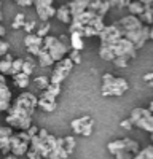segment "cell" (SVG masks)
I'll return each mask as SVG.
<instances>
[{"label":"cell","instance_id":"1","mask_svg":"<svg viewBox=\"0 0 153 159\" xmlns=\"http://www.w3.org/2000/svg\"><path fill=\"white\" fill-rule=\"evenodd\" d=\"M35 110L30 108H26L21 107V105L13 102L11 108L7 111V118H5V123H8V126L11 127H16L19 130H27L29 127H32V115Z\"/></svg>","mask_w":153,"mask_h":159},{"label":"cell","instance_id":"2","mask_svg":"<svg viewBox=\"0 0 153 159\" xmlns=\"http://www.w3.org/2000/svg\"><path fill=\"white\" fill-rule=\"evenodd\" d=\"M42 49L48 51L51 54V57L54 59V62H59L67 56V52H70V45L61 42L59 37L48 35V37H45V43H43Z\"/></svg>","mask_w":153,"mask_h":159},{"label":"cell","instance_id":"3","mask_svg":"<svg viewBox=\"0 0 153 159\" xmlns=\"http://www.w3.org/2000/svg\"><path fill=\"white\" fill-rule=\"evenodd\" d=\"M131 121L134 123L136 127L142 129L148 134H153V111H150L148 108H134L131 111Z\"/></svg>","mask_w":153,"mask_h":159},{"label":"cell","instance_id":"4","mask_svg":"<svg viewBox=\"0 0 153 159\" xmlns=\"http://www.w3.org/2000/svg\"><path fill=\"white\" fill-rule=\"evenodd\" d=\"M107 150L110 154H117L118 151H129L132 154H137L140 151V145L136 140L131 139H118V140H113L107 143Z\"/></svg>","mask_w":153,"mask_h":159},{"label":"cell","instance_id":"5","mask_svg":"<svg viewBox=\"0 0 153 159\" xmlns=\"http://www.w3.org/2000/svg\"><path fill=\"white\" fill-rule=\"evenodd\" d=\"M73 61L69 57V56H66L62 61H59V62H56V67H54V70H53V73H51V78H49V81L53 83V84H61L64 80L67 78V75H69V72L73 69Z\"/></svg>","mask_w":153,"mask_h":159},{"label":"cell","instance_id":"6","mask_svg":"<svg viewBox=\"0 0 153 159\" xmlns=\"http://www.w3.org/2000/svg\"><path fill=\"white\" fill-rule=\"evenodd\" d=\"M102 91H113V89H120V91H128L129 89V84L124 78H117L110 73H105L102 76Z\"/></svg>","mask_w":153,"mask_h":159},{"label":"cell","instance_id":"7","mask_svg":"<svg viewBox=\"0 0 153 159\" xmlns=\"http://www.w3.org/2000/svg\"><path fill=\"white\" fill-rule=\"evenodd\" d=\"M117 25L123 30V32H131V30H140L144 27V22L140 21V18L139 16H134V15H129V16H124V18H121L118 22H117Z\"/></svg>","mask_w":153,"mask_h":159},{"label":"cell","instance_id":"8","mask_svg":"<svg viewBox=\"0 0 153 159\" xmlns=\"http://www.w3.org/2000/svg\"><path fill=\"white\" fill-rule=\"evenodd\" d=\"M10 142H11V153L16 154L18 157L19 156H26V154H27V151L30 150V143L22 142L16 134H13L10 137Z\"/></svg>","mask_w":153,"mask_h":159},{"label":"cell","instance_id":"9","mask_svg":"<svg viewBox=\"0 0 153 159\" xmlns=\"http://www.w3.org/2000/svg\"><path fill=\"white\" fill-rule=\"evenodd\" d=\"M15 103L21 105V107H26V108H30V110H35L38 107V97L32 92H22L19 94L15 100Z\"/></svg>","mask_w":153,"mask_h":159},{"label":"cell","instance_id":"10","mask_svg":"<svg viewBox=\"0 0 153 159\" xmlns=\"http://www.w3.org/2000/svg\"><path fill=\"white\" fill-rule=\"evenodd\" d=\"M56 18H58L61 22L70 25V24L73 22V18H72V13H70L69 5H62V7H59V8H58V13H56Z\"/></svg>","mask_w":153,"mask_h":159},{"label":"cell","instance_id":"11","mask_svg":"<svg viewBox=\"0 0 153 159\" xmlns=\"http://www.w3.org/2000/svg\"><path fill=\"white\" fill-rule=\"evenodd\" d=\"M70 48L72 49H76V51H81L85 48L83 32H72L70 34Z\"/></svg>","mask_w":153,"mask_h":159},{"label":"cell","instance_id":"12","mask_svg":"<svg viewBox=\"0 0 153 159\" xmlns=\"http://www.w3.org/2000/svg\"><path fill=\"white\" fill-rule=\"evenodd\" d=\"M89 121H91V118H89V116H81V118H75V119H72L70 127H72V130H73V134L81 135V129H83V126H85L86 123H89Z\"/></svg>","mask_w":153,"mask_h":159},{"label":"cell","instance_id":"13","mask_svg":"<svg viewBox=\"0 0 153 159\" xmlns=\"http://www.w3.org/2000/svg\"><path fill=\"white\" fill-rule=\"evenodd\" d=\"M45 38L38 37L37 34H27L24 38V45L26 46H43Z\"/></svg>","mask_w":153,"mask_h":159},{"label":"cell","instance_id":"14","mask_svg":"<svg viewBox=\"0 0 153 159\" xmlns=\"http://www.w3.org/2000/svg\"><path fill=\"white\" fill-rule=\"evenodd\" d=\"M99 56H100V59H104V61H112V62L115 61V52L112 51V48L107 43H100Z\"/></svg>","mask_w":153,"mask_h":159},{"label":"cell","instance_id":"15","mask_svg":"<svg viewBox=\"0 0 153 159\" xmlns=\"http://www.w3.org/2000/svg\"><path fill=\"white\" fill-rule=\"evenodd\" d=\"M128 10H129V13L134 16H142L144 11H145V5L142 2H139V0H132L129 3V7H128Z\"/></svg>","mask_w":153,"mask_h":159},{"label":"cell","instance_id":"16","mask_svg":"<svg viewBox=\"0 0 153 159\" xmlns=\"http://www.w3.org/2000/svg\"><path fill=\"white\" fill-rule=\"evenodd\" d=\"M13 81H15V84L18 88L24 89V88L29 86V75H26L24 72H19V73H16L15 76H13Z\"/></svg>","mask_w":153,"mask_h":159},{"label":"cell","instance_id":"17","mask_svg":"<svg viewBox=\"0 0 153 159\" xmlns=\"http://www.w3.org/2000/svg\"><path fill=\"white\" fill-rule=\"evenodd\" d=\"M38 64H40L42 67H51V65L54 64V59L51 57V54H49L48 51L42 49V52H40V56H38Z\"/></svg>","mask_w":153,"mask_h":159},{"label":"cell","instance_id":"18","mask_svg":"<svg viewBox=\"0 0 153 159\" xmlns=\"http://www.w3.org/2000/svg\"><path fill=\"white\" fill-rule=\"evenodd\" d=\"M139 18L145 25H153V8H151V5H145L144 15L139 16Z\"/></svg>","mask_w":153,"mask_h":159},{"label":"cell","instance_id":"19","mask_svg":"<svg viewBox=\"0 0 153 159\" xmlns=\"http://www.w3.org/2000/svg\"><path fill=\"white\" fill-rule=\"evenodd\" d=\"M11 69H13V61H8L5 57L0 59V73L2 75H11Z\"/></svg>","mask_w":153,"mask_h":159},{"label":"cell","instance_id":"20","mask_svg":"<svg viewBox=\"0 0 153 159\" xmlns=\"http://www.w3.org/2000/svg\"><path fill=\"white\" fill-rule=\"evenodd\" d=\"M0 100H7V102H11L13 100L11 91L7 86V83H0Z\"/></svg>","mask_w":153,"mask_h":159},{"label":"cell","instance_id":"21","mask_svg":"<svg viewBox=\"0 0 153 159\" xmlns=\"http://www.w3.org/2000/svg\"><path fill=\"white\" fill-rule=\"evenodd\" d=\"M134 159H153V147L151 145H148V147H145L144 150H140Z\"/></svg>","mask_w":153,"mask_h":159},{"label":"cell","instance_id":"22","mask_svg":"<svg viewBox=\"0 0 153 159\" xmlns=\"http://www.w3.org/2000/svg\"><path fill=\"white\" fill-rule=\"evenodd\" d=\"M34 69H35V62H34V57H27V59H24V65H22V72L26 73V75H32V72H34Z\"/></svg>","mask_w":153,"mask_h":159},{"label":"cell","instance_id":"23","mask_svg":"<svg viewBox=\"0 0 153 159\" xmlns=\"http://www.w3.org/2000/svg\"><path fill=\"white\" fill-rule=\"evenodd\" d=\"M24 24H26V16L22 15V13H18V15L15 16V19H13V22H11V27L15 30H18V29L24 27Z\"/></svg>","mask_w":153,"mask_h":159},{"label":"cell","instance_id":"24","mask_svg":"<svg viewBox=\"0 0 153 159\" xmlns=\"http://www.w3.org/2000/svg\"><path fill=\"white\" fill-rule=\"evenodd\" d=\"M35 10H37V15H38V18L42 19V22H48L49 16H48L46 7H45L43 3H38V5H35Z\"/></svg>","mask_w":153,"mask_h":159},{"label":"cell","instance_id":"25","mask_svg":"<svg viewBox=\"0 0 153 159\" xmlns=\"http://www.w3.org/2000/svg\"><path fill=\"white\" fill-rule=\"evenodd\" d=\"M10 151H11V142H10V137L0 139V153H2L3 156H7Z\"/></svg>","mask_w":153,"mask_h":159},{"label":"cell","instance_id":"26","mask_svg":"<svg viewBox=\"0 0 153 159\" xmlns=\"http://www.w3.org/2000/svg\"><path fill=\"white\" fill-rule=\"evenodd\" d=\"M35 84H37V88L40 89V91H46V88L51 84V81H49L46 76L42 75V76H37L35 78Z\"/></svg>","mask_w":153,"mask_h":159},{"label":"cell","instance_id":"27","mask_svg":"<svg viewBox=\"0 0 153 159\" xmlns=\"http://www.w3.org/2000/svg\"><path fill=\"white\" fill-rule=\"evenodd\" d=\"M38 107H40L42 110H45V111H48V113H51V111H54V110H56L58 105L53 103V102H46V100L38 99Z\"/></svg>","mask_w":153,"mask_h":159},{"label":"cell","instance_id":"28","mask_svg":"<svg viewBox=\"0 0 153 159\" xmlns=\"http://www.w3.org/2000/svg\"><path fill=\"white\" fill-rule=\"evenodd\" d=\"M22 65H24V59H21V57H16L15 61H13V69H11V76H15L16 73L22 72Z\"/></svg>","mask_w":153,"mask_h":159},{"label":"cell","instance_id":"29","mask_svg":"<svg viewBox=\"0 0 153 159\" xmlns=\"http://www.w3.org/2000/svg\"><path fill=\"white\" fill-rule=\"evenodd\" d=\"M89 25H93V27L100 34L102 30H104L105 27H107V25H105V22H104V18H100V16H96V19L91 22V24H89Z\"/></svg>","mask_w":153,"mask_h":159},{"label":"cell","instance_id":"30","mask_svg":"<svg viewBox=\"0 0 153 159\" xmlns=\"http://www.w3.org/2000/svg\"><path fill=\"white\" fill-rule=\"evenodd\" d=\"M64 147H66V150H67V153L70 154L72 151H73V148H75V137L73 135H67V137H64Z\"/></svg>","mask_w":153,"mask_h":159},{"label":"cell","instance_id":"31","mask_svg":"<svg viewBox=\"0 0 153 159\" xmlns=\"http://www.w3.org/2000/svg\"><path fill=\"white\" fill-rule=\"evenodd\" d=\"M112 8V5H110V0H105V2H102V5H100V8L97 10V16H100V18H104L107 13H109V10Z\"/></svg>","mask_w":153,"mask_h":159},{"label":"cell","instance_id":"32","mask_svg":"<svg viewBox=\"0 0 153 159\" xmlns=\"http://www.w3.org/2000/svg\"><path fill=\"white\" fill-rule=\"evenodd\" d=\"M49 30H51V24H49V22H43V24H42V27L37 30V35H38V37H42V38H45V37H48Z\"/></svg>","mask_w":153,"mask_h":159},{"label":"cell","instance_id":"33","mask_svg":"<svg viewBox=\"0 0 153 159\" xmlns=\"http://www.w3.org/2000/svg\"><path fill=\"white\" fill-rule=\"evenodd\" d=\"M83 29H85V24H81L80 21H73L70 25H69V32L72 34V32H83Z\"/></svg>","mask_w":153,"mask_h":159},{"label":"cell","instance_id":"34","mask_svg":"<svg viewBox=\"0 0 153 159\" xmlns=\"http://www.w3.org/2000/svg\"><path fill=\"white\" fill-rule=\"evenodd\" d=\"M93 127H94V123H93V119L89 123H86L85 126H83V129H81V135L83 137H89L93 134Z\"/></svg>","mask_w":153,"mask_h":159},{"label":"cell","instance_id":"35","mask_svg":"<svg viewBox=\"0 0 153 159\" xmlns=\"http://www.w3.org/2000/svg\"><path fill=\"white\" fill-rule=\"evenodd\" d=\"M83 37H99V32L93 27V25H85V29H83Z\"/></svg>","mask_w":153,"mask_h":159},{"label":"cell","instance_id":"36","mask_svg":"<svg viewBox=\"0 0 153 159\" xmlns=\"http://www.w3.org/2000/svg\"><path fill=\"white\" fill-rule=\"evenodd\" d=\"M13 135V127L11 126H0V139L11 137Z\"/></svg>","mask_w":153,"mask_h":159},{"label":"cell","instance_id":"37","mask_svg":"<svg viewBox=\"0 0 153 159\" xmlns=\"http://www.w3.org/2000/svg\"><path fill=\"white\" fill-rule=\"evenodd\" d=\"M115 64V67H118V69H124L128 67V64H129V59H126V57H117L113 61Z\"/></svg>","mask_w":153,"mask_h":159},{"label":"cell","instance_id":"38","mask_svg":"<svg viewBox=\"0 0 153 159\" xmlns=\"http://www.w3.org/2000/svg\"><path fill=\"white\" fill-rule=\"evenodd\" d=\"M38 99H42V100H46V102H53V103H56V96L49 94L48 91H42V94H40V97H38Z\"/></svg>","mask_w":153,"mask_h":159},{"label":"cell","instance_id":"39","mask_svg":"<svg viewBox=\"0 0 153 159\" xmlns=\"http://www.w3.org/2000/svg\"><path fill=\"white\" fill-rule=\"evenodd\" d=\"M69 57L73 61V64H80V62H81L80 51H76V49H70V52H69Z\"/></svg>","mask_w":153,"mask_h":159},{"label":"cell","instance_id":"40","mask_svg":"<svg viewBox=\"0 0 153 159\" xmlns=\"http://www.w3.org/2000/svg\"><path fill=\"white\" fill-rule=\"evenodd\" d=\"M46 91L49 92V94H53V96H59L61 94V84H53V83H51L48 88H46Z\"/></svg>","mask_w":153,"mask_h":159},{"label":"cell","instance_id":"41","mask_svg":"<svg viewBox=\"0 0 153 159\" xmlns=\"http://www.w3.org/2000/svg\"><path fill=\"white\" fill-rule=\"evenodd\" d=\"M136 154L129 153V151H118L117 154H115V159H134Z\"/></svg>","mask_w":153,"mask_h":159},{"label":"cell","instance_id":"42","mask_svg":"<svg viewBox=\"0 0 153 159\" xmlns=\"http://www.w3.org/2000/svg\"><path fill=\"white\" fill-rule=\"evenodd\" d=\"M100 5H102L100 0H91V2L88 3V10H89V11H94V13H97V10L100 8Z\"/></svg>","mask_w":153,"mask_h":159},{"label":"cell","instance_id":"43","mask_svg":"<svg viewBox=\"0 0 153 159\" xmlns=\"http://www.w3.org/2000/svg\"><path fill=\"white\" fill-rule=\"evenodd\" d=\"M16 135H18L22 142H27V143L32 142V137L29 135V132H27V130H19V132H16Z\"/></svg>","mask_w":153,"mask_h":159},{"label":"cell","instance_id":"44","mask_svg":"<svg viewBox=\"0 0 153 159\" xmlns=\"http://www.w3.org/2000/svg\"><path fill=\"white\" fill-rule=\"evenodd\" d=\"M42 48H43V46H27V51H29L30 56L38 57V56H40V52H42Z\"/></svg>","mask_w":153,"mask_h":159},{"label":"cell","instance_id":"45","mask_svg":"<svg viewBox=\"0 0 153 159\" xmlns=\"http://www.w3.org/2000/svg\"><path fill=\"white\" fill-rule=\"evenodd\" d=\"M120 126H121L123 129H128V130H129V129L134 127V123L131 121V118H128V119H123V121L120 123Z\"/></svg>","mask_w":153,"mask_h":159},{"label":"cell","instance_id":"46","mask_svg":"<svg viewBox=\"0 0 153 159\" xmlns=\"http://www.w3.org/2000/svg\"><path fill=\"white\" fill-rule=\"evenodd\" d=\"M26 156H27V159H43L40 153H38V151H34L32 148L27 151V154H26Z\"/></svg>","mask_w":153,"mask_h":159},{"label":"cell","instance_id":"47","mask_svg":"<svg viewBox=\"0 0 153 159\" xmlns=\"http://www.w3.org/2000/svg\"><path fill=\"white\" fill-rule=\"evenodd\" d=\"M34 27H35V21H26V24H24V27H22V29L27 32V34H32Z\"/></svg>","mask_w":153,"mask_h":159},{"label":"cell","instance_id":"48","mask_svg":"<svg viewBox=\"0 0 153 159\" xmlns=\"http://www.w3.org/2000/svg\"><path fill=\"white\" fill-rule=\"evenodd\" d=\"M38 130H40V129H38L37 126H32V127H29V129H27V132H29V135H30L32 139H34L35 135H38Z\"/></svg>","mask_w":153,"mask_h":159},{"label":"cell","instance_id":"49","mask_svg":"<svg viewBox=\"0 0 153 159\" xmlns=\"http://www.w3.org/2000/svg\"><path fill=\"white\" fill-rule=\"evenodd\" d=\"M48 135H49V134H48V130H46V129H40V130H38V137H40L42 140H46Z\"/></svg>","mask_w":153,"mask_h":159},{"label":"cell","instance_id":"50","mask_svg":"<svg viewBox=\"0 0 153 159\" xmlns=\"http://www.w3.org/2000/svg\"><path fill=\"white\" fill-rule=\"evenodd\" d=\"M112 8H120L121 7V0H110Z\"/></svg>","mask_w":153,"mask_h":159},{"label":"cell","instance_id":"51","mask_svg":"<svg viewBox=\"0 0 153 159\" xmlns=\"http://www.w3.org/2000/svg\"><path fill=\"white\" fill-rule=\"evenodd\" d=\"M144 81H147V83H150V81H153V72H150V73H147V75H144Z\"/></svg>","mask_w":153,"mask_h":159},{"label":"cell","instance_id":"52","mask_svg":"<svg viewBox=\"0 0 153 159\" xmlns=\"http://www.w3.org/2000/svg\"><path fill=\"white\" fill-rule=\"evenodd\" d=\"M131 2H132V0H121V7L120 8H128Z\"/></svg>","mask_w":153,"mask_h":159},{"label":"cell","instance_id":"53","mask_svg":"<svg viewBox=\"0 0 153 159\" xmlns=\"http://www.w3.org/2000/svg\"><path fill=\"white\" fill-rule=\"evenodd\" d=\"M53 2H54V0H42V3L45 7H53Z\"/></svg>","mask_w":153,"mask_h":159},{"label":"cell","instance_id":"54","mask_svg":"<svg viewBox=\"0 0 153 159\" xmlns=\"http://www.w3.org/2000/svg\"><path fill=\"white\" fill-rule=\"evenodd\" d=\"M3 35H5V25L0 22V37H3Z\"/></svg>","mask_w":153,"mask_h":159},{"label":"cell","instance_id":"55","mask_svg":"<svg viewBox=\"0 0 153 159\" xmlns=\"http://www.w3.org/2000/svg\"><path fill=\"white\" fill-rule=\"evenodd\" d=\"M3 159H19V157H18L16 154H7V156H5Z\"/></svg>","mask_w":153,"mask_h":159},{"label":"cell","instance_id":"56","mask_svg":"<svg viewBox=\"0 0 153 159\" xmlns=\"http://www.w3.org/2000/svg\"><path fill=\"white\" fill-rule=\"evenodd\" d=\"M139 2H142L144 5H151V3H153V0H139Z\"/></svg>","mask_w":153,"mask_h":159},{"label":"cell","instance_id":"57","mask_svg":"<svg viewBox=\"0 0 153 159\" xmlns=\"http://www.w3.org/2000/svg\"><path fill=\"white\" fill-rule=\"evenodd\" d=\"M150 40H153V25L150 27Z\"/></svg>","mask_w":153,"mask_h":159},{"label":"cell","instance_id":"58","mask_svg":"<svg viewBox=\"0 0 153 159\" xmlns=\"http://www.w3.org/2000/svg\"><path fill=\"white\" fill-rule=\"evenodd\" d=\"M148 110H150V111H153V100H151V102H150V105H148Z\"/></svg>","mask_w":153,"mask_h":159},{"label":"cell","instance_id":"59","mask_svg":"<svg viewBox=\"0 0 153 159\" xmlns=\"http://www.w3.org/2000/svg\"><path fill=\"white\" fill-rule=\"evenodd\" d=\"M38 3H42V0H34V7L38 5Z\"/></svg>","mask_w":153,"mask_h":159},{"label":"cell","instance_id":"60","mask_svg":"<svg viewBox=\"0 0 153 159\" xmlns=\"http://www.w3.org/2000/svg\"><path fill=\"white\" fill-rule=\"evenodd\" d=\"M148 86H150V88H153V81H150V83H148Z\"/></svg>","mask_w":153,"mask_h":159},{"label":"cell","instance_id":"61","mask_svg":"<svg viewBox=\"0 0 153 159\" xmlns=\"http://www.w3.org/2000/svg\"><path fill=\"white\" fill-rule=\"evenodd\" d=\"M150 139H151V143H153V134H150Z\"/></svg>","mask_w":153,"mask_h":159},{"label":"cell","instance_id":"62","mask_svg":"<svg viewBox=\"0 0 153 159\" xmlns=\"http://www.w3.org/2000/svg\"><path fill=\"white\" fill-rule=\"evenodd\" d=\"M0 7H2V0H0Z\"/></svg>","mask_w":153,"mask_h":159},{"label":"cell","instance_id":"63","mask_svg":"<svg viewBox=\"0 0 153 159\" xmlns=\"http://www.w3.org/2000/svg\"><path fill=\"white\" fill-rule=\"evenodd\" d=\"M88 2H91V0H88Z\"/></svg>","mask_w":153,"mask_h":159}]
</instances>
